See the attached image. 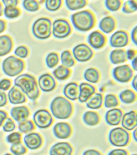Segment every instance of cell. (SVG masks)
I'll use <instances>...</instances> for the list:
<instances>
[{
  "label": "cell",
  "instance_id": "1",
  "mask_svg": "<svg viewBox=\"0 0 137 155\" xmlns=\"http://www.w3.org/2000/svg\"><path fill=\"white\" fill-rule=\"evenodd\" d=\"M15 85L31 101H36L40 96L37 81L32 75L24 74L18 76L15 80Z\"/></svg>",
  "mask_w": 137,
  "mask_h": 155
},
{
  "label": "cell",
  "instance_id": "2",
  "mask_svg": "<svg viewBox=\"0 0 137 155\" xmlns=\"http://www.w3.org/2000/svg\"><path fill=\"white\" fill-rule=\"evenodd\" d=\"M72 24L79 31L87 32L95 26L96 20L94 14L89 10H83L74 13L71 17Z\"/></svg>",
  "mask_w": 137,
  "mask_h": 155
},
{
  "label": "cell",
  "instance_id": "3",
  "mask_svg": "<svg viewBox=\"0 0 137 155\" xmlns=\"http://www.w3.org/2000/svg\"><path fill=\"white\" fill-rule=\"evenodd\" d=\"M52 114L58 120H66L70 117L73 112V105L67 99L57 97L52 101L50 106Z\"/></svg>",
  "mask_w": 137,
  "mask_h": 155
},
{
  "label": "cell",
  "instance_id": "4",
  "mask_svg": "<svg viewBox=\"0 0 137 155\" xmlns=\"http://www.w3.org/2000/svg\"><path fill=\"white\" fill-rule=\"evenodd\" d=\"M32 32L35 37L41 40L48 39L52 34V21L47 17L40 18L33 23Z\"/></svg>",
  "mask_w": 137,
  "mask_h": 155
},
{
  "label": "cell",
  "instance_id": "5",
  "mask_svg": "<svg viewBox=\"0 0 137 155\" xmlns=\"http://www.w3.org/2000/svg\"><path fill=\"white\" fill-rule=\"evenodd\" d=\"M2 69L5 75L15 77L23 72L25 69V63L20 58L11 55L3 61Z\"/></svg>",
  "mask_w": 137,
  "mask_h": 155
},
{
  "label": "cell",
  "instance_id": "6",
  "mask_svg": "<svg viewBox=\"0 0 137 155\" xmlns=\"http://www.w3.org/2000/svg\"><path fill=\"white\" fill-rule=\"evenodd\" d=\"M109 141L114 147H126L131 141V136L126 129L122 127H117L110 130L109 134Z\"/></svg>",
  "mask_w": 137,
  "mask_h": 155
},
{
  "label": "cell",
  "instance_id": "7",
  "mask_svg": "<svg viewBox=\"0 0 137 155\" xmlns=\"http://www.w3.org/2000/svg\"><path fill=\"white\" fill-rule=\"evenodd\" d=\"M72 32L71 25L65 19H58L52 23V34L54 38H65L68 37Z\"/></svg>",
  "mask_w": 137,
  "mask_h": 155
},
{
  "label": "cell",
  "instance_id": "8",
  "mask_svg": "<svg viewBox=\"0 0 137 155\" xmlns=\"http://www.w3.org/2000/svg\"><path fill=\"white\" fill-rule=\"evenodd\" d=\"M34 124L40 129H46L52 126L53 118L51 114L47 110H37L33 116Z\"/></svg>",
  "mask_w": 137,
  "mask_h": 155
},
{
  "label": "cell",
  "instance_id": "9",
  "mask_svg": "<svg viewBox=\"0 0 137 155\" xmlns=\"http://www.w3.org/2000/svg\"><path fill=\"white\" fill-rule=\"evenodd\" d=\"M72 55L78 62L84 63L91 60L94 52L91 48L85 43H81L75 46L72 49Z\"/></svg>",
  "mask_w": 137,
  "mask_h": 155
},
{
  "label": "cell",
  "instance_id": "10",
  "mask_svg": "<svg viewBox=\"0 0 137 155\" xmlns=\"http://www.w3.org/2000/svg\"><path fill=\"white\" fill-rule=\"evenodd\" d=\"M115 80L120 83H127L131 80L133 71L129 65H123L115 68L112 71Z\"/></svg>",
  "mask_w": 137,
  "mask_h": 155
},
{
  "label": "cell",
  "instance_id": "11",
  "mask_svg": "<svg viewBox=\"0 0 137 155\" xmlns=\"http://www.w3.org/2000/svg\"><path fill=\"white\" fill-rule=\"evenodd\" d=\"M129 33L125 30L115 32L110 38V45L114 48H123L129 45Z\"/></svg>",
  "mask_w": 137,
  "mask_h": 155
},
{
  "label": "cell",
  "instance_id": "12",
  "mask_svg": "<svg viewBox=\"0 0 137 155\" xmlns=\"http://www.w3.org/2000/svg\"><path fill=\"white\" fill-rule=\"evenodd\" d=\"M89 45L93 48L99 49L105 45L106 38L105 36L99 31H94L89 35L87 38Z\"/></svg>",
  "mask_w": 137,
  "mask_h": 155
},
{
  "label": "cell",
  "instance_id": "13",
  "mask_svg": "<svg viewBox=\"0 0 137 155\" xmlns=\"http://www.w3.org/2000/svg\"><path fill=\"white\" fill-rule=\"evenodd\" d=\"M40 89L43 92H51L57 87V82L50 74H44L41 75L38 80Z\"/></svg>",
  "mask_w": 137,
  "mask_h": 155
},
{
  "label": "cell",
  "instance_id": "14",
  "mask_svg": "<svg viewBox=\"0 0 137 155\" xmlns=\"http://www.w3.org/2000/svg\"><path fill=\"white\" fill-rule=\"evenodd\" d=\"M53 131L56 138L66 139L71 136L72 130L71 126L68 123L58 122L55 124Z\"/></svg>",
  "mask_w": 137,
  "mask_h": 155
},
{
  "label": "cell",
  "instance_id": "15",
  "mask_svg": "<svg viewBox=\"0 0 137 155\" xmlns=\"http://www.w3.org/2000/svg\"><path fill=\"white\" fill-rule=\"evenodd\" d=\"M24 141L29 149L34 150L39 149L42 145L43 139L40 134L31 133L24 137Z\"/></svg>",
  "mask_w": 137,
  "mask_h": 155
},
{
  "label": "cell",
  "instance_id": "16",
  "mask_svg": "<svg viewBox=\"0 0 137 155\" xmlns=\"http://www.w3.org/2000/svg\"><path fill=\"white\" fill-rule=\"evenodd\" d=\"M30 115L29 108L25 106L13 107L11 110L12 117L18 124L28 120Z\"/></svg>",
  "mask_w": 137,
  "mask_h": 155
},
{
  "label": "cell",
  "instance_id": "17",
  "mask_svg": "<svg viewBox=\"0 0 137 155\" xmlns=\"http://www.w3.org/2000/svg\"><path fill=\"white\" fill-rule=\"evenodd\" d=\"M121 125L127 130H132L137 126V114L135 111H131L123 115Z\"/></svg>",
  "mask_w": 137,
  "mask_h": 155
},
{
  "label": "cell",
  "instance_id": "18",
  "mask_svg": "<svg viewBox=\"0 0 137 155\" xmlns=\"http://www.w3.org/2000/svg\"><path fill=\"white\" fill-rule=\"evenodd\" d=\"M79 96L78 100L80 103H86L89 98L95 93V87L91 84L83 82L79 86Z\"/></svg>",
  "mask_w": 137,
  "mask_h": 155
},
{
  "label": "cell",
  "instance_id": "19",
  "mask_svg": "<svg viewBox=\"0 0 137 155\" xmlns=\"http://www.w3.org/2000/svg\"><path fill=\"white\" fill-rule=\"evenodd\" d=\"M123 115V111L120 109L115 108L110 109L106 113V122L112 126H117L121 124Z\"/></svg>",
  "mask_w": 137,
  "mask_h": 155
},
{
  "label": "cell",
  "instance_id": "20",
  "mask_svg": "<svg viewBox=\"0 0 137 155\" xmlns=\"http://www.w3.org/2000/svg\"><path fill=\"white\" fill-rule=\"evenodd\" d=\"M8 98L10 103L14 105L24 103L26 101L25 94L15 85L9 91Z\"/></svg>",
  "mask_w": 137,
  "mask_h": 155
},
{
  "label": "cell",
  "instance_id": "21",
  "mask_svg": "<svg viewBox=\"0 0 137 155\" xmlns=\"http://www.w3.org/2000/svg\"><path fill=\"white\" fill-rule=\"evenodd\" d=\"M73 152V148L68 143L61 142L54 144L50 150L51 155H71Z\"/></svg>",
  "mask_w": 137,
  "mask_h": 155
},
{
  "label": "cell",
  "instance_id": "22",
  "mask_svg": "<svg viewBox=\"0 0 137 155\" xmlns=\"http://www.w3.org/2000/svg\"><path fill=\"white\" fill-rule=\"evenodd\" d=\"M79 93V86L76 82L67 84L63 90V93L66 98L72 101L78 99Z\"/></svg>",
  "mask_w": 137,
  "mask_h": 155
},
{
  "label": "cell",
  "instance_id": "23",
  "mask_svg": "<svg viewBox=\"0 0 137 155\" xmlns=\"http://www.w3.org/2000/svg\"><path fill=\"white\" fill-rule=\"evenodd\" d=\"M116 27V22L112 16H106L100 20L99 28L100 30L105 34H110L114 30Z\"/></svg>",
  "mask_w": 137,
  "mask_h": 155
},
{
  "label": "cell",
  "instance_id": "24",
  "mask_svg": "<svg viewBox=\"0 0 137 155\" xmlns=\"http://www.w3.org/2000/svg\"><path fill=\"white\" fill-rule=\"evenodd\" d=\"M13 46V40L8 35L0 36V57L5 56L11 52Z\"/></svg>",
  "mask_w": 137,
  "mask_h": 155
},
{
  "label": "cell",
  "instance_id": "25",
  "mask_svg": "<svg viewBox=\"0 0 137 155\" xmlns=\"http://www.w3.org/2000/svg\"><path fill=\"white\" fill-rule=\"evenodd\" d=\"M110 60L113 64H119L126 62L127 58L126 56V51L122 49H116L113 50L110 54Z\"/></svg>",
  "mask_w": 137,
  "mask_h": 155
},
{
  "label": "cell",
  "instance_id": "26",
  "mask_svg": "<svg viewBox=\"0 0 137 155\" xmlns=\"http://www.w3.org/2000/svg\"><path fill=\"white\" fill-rule=\"evenodd\" d=\"M86 106L90 109L96 110L100 108L103 103V95L101 93H95L87 101Z\"/></svg>",
  "mask_w": 137,
  "mask_h": 155
},
{
  "label": "cell",
  "instance_id": "27",
  "mask_svg": "<svg viewBox=\"0 0 137 155\" xmlns=\"http://www.w3.org/2000/svg\"><path fill=\"white\" fill-rule=\"evenodd\" d=\"M83 120L87 125L89 126H94L100 122V116L97 112L89 111L84 114Z\"/></svg>",
  "mask_w": 137,
  "mask_h": 155
},
{
  "label": "cell",
  "instance_id": "28",
  "mask_svg": "<svg viewBox=\"0 0 137 155\" xmlns=\"http://www.w3.org/2000/svg\"><path fill=\"white\" fill-rule=\"evenodd\" d=\"M54 77L60 81L65 80L70 76L71 70L63 65L58 66L53 71Z\"/></svg>",
  "mask_w": 137,
  "mask_h": 155
},
{
  "label": "cell",
  "instance_id": "29",
  "mask_svg": "<svg viewBox=\"0 0 137 155\" xmlns=\"http://www.w3.org/2000/svg\"><path fill=\"white\" fill-rule=\"evenodd\" d=\"M120 101L123 103H133L137 100V94L131 89H126L120 93L119 95Z\"/></svg>",
  "mask_w": 137,
  "mask_h": 155
},
{
  "label": "cell",
  "instance_id": "30",
  "mask_svg": "<svg viewBox=\"0 0 137 155\" xmlns=\"http://www.w3.org/2000/svg\"><path fill=\"white\" fill-rule=\"evenodd\" d=\"M83 76L87 81L91 83H97L100 80V73L99 71L93 68L87 69Z\"/></svg>",
  "mask_w": 137,
  "mask_h": 155
},
{
  "label": "cell",
  "instance_id": "31",
  "mask_svg": "<svg viewBox=\"0 0 137 155\" xmlns=\"http://www.w3.org/2000/svg\"><path fill=\"white\" fill-rule=\"evenodd\" d=\"M61 63L64 66L67 68H72L75 64V61L73 55L68 50L63 51L60 55Z\"/></svg>",
  "mask_w": 137,
  "mask_h": 155
},
{
  "label": "cell",
  "instance_id": "32",
  "mask_svg": "<svg viewBox=\"0 0 137 155\" xmlns=\"http://www.w3.org/2000/svg\"><path fill=\"white\" fill-rule=\"evenodd\" d=\"M65 3L68 9L74 11L85 7L87 5V0H65Z\"/></svg>",
  "mask_w": 137,
  "mask_h": 155
},
{
  "label": "cell",
  "instance_id": "33",
  "mask_svg": "<svg viewBox=\"0 0 137 155\" xmlns=\"http://www.w3.org/2000/svg\"><path fill=\"white\" fill-rule=\"evenodd\" d=\"M3 14L9 19H13L20 15L21 12L17 7H6L3 9Z\"/></svg>",
  "mask_w": 137,
  "mask_h": 155
},
{
  "label": "cell",
  "instance_id": "34",
  "mask_svg": "<svg viewBox=\"0 0 137 155\" xmlns=\"http://www.w3.org/2000/svg\"><path fill=\"white\" fill-rule=\"evenodd\" d=\"M35 129V126L33 121L26 120L18 124V129L22 133L32 132Z\"/></svg>",
  "mask_w": 137,
  "mask_h": 155
},
{
  "label": "cell",
  "instance_id": "35",
  "mask_svg": "<svg viewBox=\"0 0 137 155\" xmlns=\"http://www.w3.org/2000/svg\"><path fill=\"white\" fill-rule=\"evenodd\" d=\"M23 6L27 11L35 12L40 8V5L37 0H24Z\"/></svg>",
  "mask_w": 137,
  "mask_h": 155
},
{
  "label": "cell",
  "instance_id": "36",
  "mask_svg": "<svg viewBox=\"0 0 137 155\" xmlns=\"http://www.w3.org/2000/svg\"><path fill=\"white\" fill-rule=\"evenodd\" d=\"M59 61V56L57 53L52 52L47 55L46 59L47 66L50 69H52L57 66Z\"/></svg>",
  "mask_w": 137,
  "mask_h": 155
},
{
  "label": "cell",
  "instance_id": "37",
  "mask_svg": "<svg viewBox=\"0 0 137 155\" xmlns=\"http://www.w3.org/2000/svg\"><path fill=\"white\" fill-rule=\"evenodd\" d=\"M137 0H128L123 5L122 11L126 14H132L137 11Z\"/></svg>",
  "mask_w": 137,
  "mask_h": 155
},
{
  "label": "cell",
  "instance_id": "38",
  "mask_svg": "<svg viewBox=\"0 0 137 155\" xmlns=\"http://www.w3.org/2000/svg\"><path fill=\"white\" fill-rule=\"evenodd\" d=\"M119 105V101L117 97L113 94L106 95L104 99V106L106 108H112Z\"/></svg>",
  "mask_w": 137,
  "mask_h": 155
},
{
  "label": "cell",
  "instance_id": "39",
  "mask_svg": "<svg viewBox=\"0 0 137 155\" xmlns=\"http://www.w3.org/2000/svg\"><path fill=\"white\" fill-rule=\"evenodd\" d=\"M63 4V0H46V8L50 12L57 11L61 8Z\"/></svg>",
  "mask_w": 137,
  "mask_h": 155
},
{
  "label": "cell",
  "instance_id": "40",
  "mask_svg": "<svg viewBox=\"0 0 137 155\" xmlns=\"http://www.w3.org/2000/svg\"><path fill=\"white\" fill-rule=\"evenodd\" d=\"M122 0H105V5L106 8L111 12L118 11L122 7Z\"/></svg>",
  "mask_w": 137,
  "mask_h": 155
},
{
  "label": "cell",
  "instance_id": "41",
  "mask_svg": "<svg viewBox=\"0 0 137 155\" xmlns=\"http://www.w3.org/2000/svg\"><path fill=\"white\" fill-rule=\"evenodd\" d=\"M11 152L15 155H22L25 154L27 149L22 143L12 144L10 148Z\"/></svg>",
  "mask_w": 137,
  "mask_h": 155
},
{
  "label": "cell",
  "instance_id": "42",
  "mask_svg": "<svg viewBox=\"0 0 137 155\" xmlns=\"http://www.w3.org/2000/svg\"><path fill=\"white\" fill-rule=\"evenodd\" d=\"M29 53V49L24 46H19L15 51V54L17 57L19 58L20 59H24L27 57Z\"/></svg>",
  "mask_w": 137,
  "mask_h": 155
},
{
  "label": "cell",
  "instance_id": "43",
  "mask_svg": "<svg viewBox=\"0 0 137 155\" xmlns=\"http://www.w3.org/2000/svg\"><path fill=\"white\" fill-rule=\"evenodd\" d=\"M22 140V135L20 133L13 132L9 134L7 138V142L10 144H14L21 143Z\"/></svg>",
  "mask_w": 137,
  "mask_h": 155
},
{
  "label": "cell",
  "instance_id": "44",
  "mask_svg": "<svg viewBox=\"0 0 137 155\" xmlns=\"http://www.w3.org/2000/svg\"><path fill=\"white\" fill-rule=\"evenodd\" d=\"M3 124L2 129L5 132H11L15 130L16 126L15 122L11 118H7Z\"/></svg>",
  "mask_w": 137,
  "mask_h": 155
},
{
  "label": "cell",
  "instance_id": "45",
  "mask_svg": "<svg viewBox=\"0 0 137 155\" xmlns=\"http://www.w3.org/2000/svg\"><path fill=\"white\" fill-rule=\"evenodd\" d=\"M12 81L7 79L5 78L0 81V90L3 91H6L8 90L11 87Z\"/></svg>",
  "mask_w": 137,
  "mask_h": 155
},
{
  "label": "cell",
  "instance_id": "46",
  "mask_svg": "<svg viewBox=\"0 0 137 155\" xmlns=\"http://www.w3.org/2000/svg\"><path fill=\"white\" fill-rule=\"evenodd\" d=\"M5 7H17L19 3V0H2Z\"/></svg>",
  "mask_w": 137,
  "mask_h": 155
},
{
  "label": "cell",
  "instance_id": "47",
  "mask_svg": "<svg viewBox=\"0 0 137 155\" xmlns=\"http://www.w3.org/2000/svg\"><path fill=\"white\" fill-rule=\"evenodd\" d=\"M8 98L6 93L0 91V107L5 106L7 104Z\"/></svg>",
  "mask_w": 137,
  "mask_h": 155
},
{
  "label": "cell",
  "instance_id": "48",
  "mask_svg": "<svg viewBox=\"0 0 137 155\" xmlns=\"http://www.w3.org/2000/svg\"><path fill=\"white\" fill-rule=\"evenodd\" d=\"M109 155H127L129 152L125 149H115L109 153Z\"/></svg>",
  "mask_w": 137,
  "mask_h": 155
},
{
  "label": "cell",
  "instance_id": "49",
  "mask_svg": "<svg viewBox=\"0 0 137 155\" xmlns=\"http://www.w3.org/2000/svg\"><path fill=\"white\" fill-rule=\"evenodd\" d=\"M137 51L134 49H130L126 51V56L127 59L132 61L134 58L136 57Z\"/></svg>",
  "mask_w": 137,
  "mask_h": 155
},
{
  "label": "cell",
  "instance_id": "50",
  "mask_svg": "<svg viewBox=\"0 0 137 155\" xmlns=\"http://www.w3.org/2000/svg\"><path fill=\"white\" fill-rule=\"evenodd\" d=\"M131 40L132 42L134 43V45L135 46L137 45V27L135 26L134 27V29H133V30L132 31Z\"/></svg>",
  "mask_w": 137,
  "mask_h": 155
},
{
  "label": "cell",
  "instance_id": "51",
  "mask_svg": "<svg viewBox=\"0 0 137 155\" xmlns=\"http://www.w3.org/2000/svg\"><path fill=\"white\" fill-rule=\"evenodd\" d=\"M7 116H8V115L6 111L0 110V127L2 126L3 122L6 120V118H7Z\"/></svg>",
  "mask_w": 137,
  "mask_h": 155
},
{
  "label": "cell",
  "instance_id": "52",
  "mask_svg": "<svg viewBox=\"0 0 137 155\" xmlns=\"http://www.w3.org/2000/svg\"><path fill=\"white\" fill-rule=\"evenodd\" d=\"M83 155H100V152H99L96 150L92 149L87 150L83 153Z\"/></svg>",
  "mask_w": 137,
  "mask_h": 155
},
{
  "label": "cell",
  "instance_id": "53",
  "mask_svg": "<svg viewBox=\"0 0 137 155\" xmlns=\"http://www.w3.org/2000/svg\"><path fill=\"white\" fill-rule=\"evenodd\" d=\"M6 21L2 19H0V34L4 32L6 29Z\"/></svg>",
  "mask_w": 137,
  "mask_h": 155
},
{
  "label": "cell",
  "instance_id": "54",
  "mask_svg": "<svg viewBox=\"0 0 137 155\" xmlns=\"http://www.w3.org/2000/svg\"><path fill=\"white\" fill-rule=\"evenodd\" d=\"M132 86L133 87V89L137 92V76L135 75L133 79L132 82Z\"/></svg>",
  "mask_w": 137,
  "mask_h": 155
},
{
  "label": "cell",
  "instance_id": "55",
  "mask_svg": "<svg viewBox=\"0 0 137 155\" xmlns=\"http://www.w3.org/2000/svg\"><path fill=\"white\" fill-rule=\"evenodd\" d=\"M137 57L134 58L133 59H132V66L133 67V68L134 69V71H137Z\"/></svg>",
  "mask_w": 137,
  "mask_h": 155
},
{
  "label": "cell",
  "instance_id": "56",
  "mask_svg": "<svg viewBox=\"0 0 137 155\" xmlns=\"http://www.w3.org/2000/svg\"><path fill=\"white\" fill-rule=\"evenodd\" d=\"M3 5L2 3L0 2V17L3 15Z\"/></svg>",
  "mask_w": 137,
  "mask_h": 155
},
{
  "label": "cell",
  "instance_id": "57",
  "mask_svg": "<svg viewBox=\"0 0 137 155\" xmlns=\"http://www.w3.org/2000/svg\"><path fill=\"white\" fill-rule=\"evenodd\" d=\"M137 129H135L134 130V132L133 133V136L135 141L137 142Z\"/></svg>",
  "mask_w": 137,
  "mask_h": 155
}]
</instances>
